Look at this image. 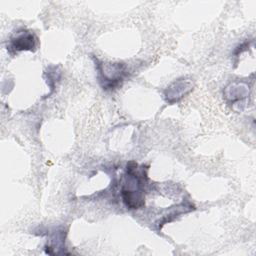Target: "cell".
<instances>
[{"label":"cell","instance_id":"cell-1","mask_svg":"<svg viewBox=\"0 0 256 256\" xmlns=\"http://www.w3.org/2000/svg\"><path fill=\"white\" fill-rule=\"evenodd\" d=\"M35 46V36L29 31H22L11 40V47L14 51L32 50Z\"/></svg>","mask_w":256,"mask_h":256}]
</instances>
